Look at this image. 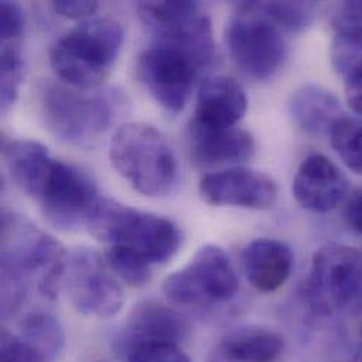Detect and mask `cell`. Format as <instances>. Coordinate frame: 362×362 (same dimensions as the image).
I'll list each match as a JSON object with an SVG mask.
<instances>
[{
  "label": "cell",
  "instance_id": "obj_32",
  "mask_svg": "<svg viewBox=\"0 0 362 362\" xmlns=\"http://www.w3.org/2000/svg\"><path fill=\"white\" fill-rule=\"evenodd\" d=\"M14 226V216L6 209L0 207V241L8 235Z\"/></svg>",
  "mask_w": 362,
  "mask_h": 362
},
{
  "label": "cell",
  "instance_id": "obj_13",
  "mask_svg": "<svg viewBox=\"0 0 362 362\" xmlns=\"http://www.w3.org/2000/svg\"><path fill=\"white\" fill-rule=\"evenodd\" d=\"M187 326L173 308L147 300L137 305L120 330L116 333L113 347L126 358L137 349L153 344H178L186 337Z\"/></svg>",
  "mask_w": 362,
  "mask_h": 362
},
{
  "label": "cell",
  "instance_id": "obj_9",
  "mask_svg": "<svg viewBox=\"0 0 362 362\" xmlns=\"http://www.w3.org/2000/svg\"><path fill=\"white\" fill-rule=\"evenodd\" d=\"M62 288L74 309L83 316L113 317L126 300L115 274L92 248H76L68 254Z\"/></svg>",
  "mask_w": 362,
  "mask_h": 362
},
{
  "label": "cell",
  "instance_id": "obj_3",
  "mask_svg": "<svg viewBox=\"0 0 362 362\" xmlns=\"http://www.w3.org/2000/svg\"><path fill=\"white\" fill-rule=\"evenodd\" d=\"M123 41L124 31L116 18H88L51 45L49 62L68 86L92 90L109 78Z\"/></svg>",
  "mask_w": 362,
  "mask_h": 362
},
{
  "label": "cell",
  "instance_id": "obj_30",
  "mask_svg": "<svg viewBox=\"0 0 362 362\" xmlns=\"http://www.w3.org/2000/svg\"><path fill=\"white\" fill-rule=\"evenodd\" d=\"M52 8L55 13H58L62 17L71 18V20H88L92 17L96 10L99 8L98 1H54Z\"/></svg>",
  "mask_w": 362,
  "mask_h": 362
},
{
  "label": "cell",
  "instance_id": "obj_22",
  "mask_svg": "<svg viewBox=\"0 0 362 362\" xmlns=\"http://www.w3.org/2000/svg\"><path fill=\"white\" fill-rule=\"evenodd\" d=\"M330 141L341 161L354 174H361L362 130L358 117L341 116L329 130Z\"/></svg>",
  "mask_w": 362,
  "mask_h": 362
},
{
  "label": "cell",
  "instance_id": "obj_25",
  "mask_svg": "<svg viewBox=\"0 0 362 362\" xmlns=\"http://www.w3.org/2000/svg\"><path fill=\"white\" fill-rule=\"evenodd\" d=\"M259 4L286 34L306 30L317 11V3L313 1H259Z\"/></svg>",
  "mask_w": 362,
  "mask_h": 362
},
{
  "label": "cell",
  "instance_id": "obj_5",
  "mask_svg": "<svg viewBox=\"0 0 362 362\" xmlns=\"http://www.w3.org/2000/svg\"><path fill=\"white\" fill-rule=\"evenodd\" d=\"M224 40L234 62L257 81L272 79L288 55L286 33L262 10L259 1L237 4L227 21Z\"/></svg>",
  "mask_w": 362,
  "mask_h": 362
},
{
  "label": "cell",
  "instance_id": "obj_26",
  "mask_svg": "<svg viewBox=\"0 0 362 362\" xmlns=\"http://www.w3.org/2000/svg\"><path fill=\"white\" fill-rule=\"evenodd\" d=\"M0 362H49L20 334L0 330Z\"/></svg>",
  "mask_w": 362,
  "mask_h": 362
},
{
  "label": "cell",
  "instance_id": "obj_7",
  "mask_svg": "<svg viewBox=\"0 0 362 362\" xmlns=\"http://www.w3.org/2000/svg\"><path fill=\"white\" fill-rule=\"evenodd\" d=\"M42 106L52 133L74 144H86L103 136L116 117L112 96L58 83L45 89Z\"/></svg>",
  "mask_w": 362,
  "mask_h": 362
},
{
  "label": "cell",
  "instance_id": "obj_16",
  "mask_svg": "<svg viewBox=\"0 0 362 362\" xmlns=\"http://www.w3.org/2000/svg\"><path fill=\"white\" fill-rule=\"evenodd\" d=\"M190 156L199 167L238 165L252 158L255 140L244 129H200L189 124Z\"/></svg>",
  "mask_w": 362,
  "mask_h": 362
},
{
  "label": "cell",
  "instance_id": "obj_6",
  "mask_svg": "<svg viewBox=\"0 0 362 362\" xmlns=\"http://www.w3.org/2000/svg\"><path fill=\"white\" fill-rule=\"evenodd\" d=\"M309 306L326 316L347 312L361 299V254L357 248L329 243L320 247L303 282Z\"/></svg>",
  "mask_w": 362,
  "mask_h": 362
},
{
  "label": "cell",
  "instance_id": "obj_20",
  "mask_svg": "<svg viewBox=\"0 0 362 362\" xmlns=\"http://www.w3.org/2000/svg\"><path fill=\"white\" fill-rule=\"evenodd\" d=\"M332 62L343 79L351 110L362 113L361 33H334Z\"/></svg>",
  "mask_w": 362,
  "mask_h": 362
},
{
  "label": "cell",
  "instance_id": "obj_8",
  "mask_svg": "<svg viewBox=\"0 0 362 362\" xmlns=\"http://www.w3.org/2000/svg\"><path fill=\"white\" fill-rule=\"evenodd\" d=\"M164 293L180 306H211L233 300L238 278L227 252L218 245H204L182 269L164 281Z\"/></svg>",
  "mask_w": 362,
  "mask_h": 362
},
{
  "label": "cell",
  "instance_id": "obj_2",
  "mask_svg": "<svg viewBox=\"0 0 362 362\" xmlns=\"http://www.w3.org/2000/svg\"><path fill=\"white\" fill-rule=\"evenodd\" d=\"M86 227L99 241L133 251L151 267L167 264L180 251L182 233L170 218L100 197Z\"/></svg>",
  "mask_w": 362,
  "mask_h": 362
},
{
  "label": "cell",
  "instance_id": "obj_1",
  "mask_svg": "<svg viewBox=\"0 0 362 362\" xmlns=\"http://www.w3.org/2000/svg\"><path fill=\"white\" fill-rule=\"evenodd\" d=\"M6 158L11 178L38 203L55 228L75 231L86 227L100 196L85 171L54 158L45 146L33 140L10 144Z\"/></svg>",
  "mask_w": 362,
  "mask_h": 362
},
{
  "label": "cell",
  "instance_id": "obj_14",
  "mask_svg": "<svg viewBox=\"0 0 362 362\" xmlns=\"http://www.w3.org/2000/svg\"><path fill=\"white\" fill-rule=\"evenodd\" d=\"M350 182L327 157L309 156L298 168L292 190L298 203L315 213L334 210L350 194Z\"/></svg>",
  "mask_w": 362,
  "mask_h": 362
},
{
  "label": "cell",
  "instance_id": "obj_15",
  "mask_svg": "<svg viewBox=\"0 0 362 362\" xmlns=\"http://www.w3.org/2000/svg\"><path fill=\"white\" fill-rule=\"evenodd\" d=\"M248 106L243 86L228 76H211L197 92L190 126L200 129H230L244 117Z\"/></svg>",
  "mask_w": 362,
  "mask_h": 362
},
{
  "label": "cell",
  "instance_id": "obj_17",
  "mask_svg": "<svg viewBox=\"0 0 362 362\" xmlns=\"http://www.w3.org/2000/svg\"><path fill=\"white\" fill-rule=\"evenodd\" d=\"M295 257L288 244L275 238H257L243 251L244 274L254 289L272 293L289 279Z\"/></svg>",
  "mask_w": 362,
  "mask_h": 362
},
{
  "label": "cell",
  "instance_id": "obj_34",
  "mask_svg": "<svg viewBox=\"0 0 362 362\" xmlns=\"http://www.w3.org/2000/svg\"><path fill=\"white\" fill-rule=\"evenodd\" d=\"M4 186H6V182H4V180H3V177H1V174H0V192H3Z\"/></svg>",
  "mask_w": 362,
  "mask_h": 362
},
{
  "label": "cell",
  "instance_id": "obj_12",
  "mask_svg": "<svg viewBox=\"0 0 362 362\" xmlns=\"http://www.w3.org/2000/svg\"><path fill=\"white\" fill-rule=\"evenodd\" d=\"M199 193L211 206L269 210L278 202V186L271 177L238 167L204 175Z\"/></svg>",
  "mask_w": 362,
  "mask_h": 362
},
{
  "label": "cell",
  "instance_id": "obj_31",
  "mask_svg": "<svg viewBox=\"0 0 362 362\" xmlns=\"http://www.w3.org/2000/svg\"><path fill=\"white\" fill-rule=\"evenodd\" d=\"M344 214H346V221L349 227L357 235H360L362 231V196L360 189L349 194Z\"/></svg>",
  "mask_w": 362,
  "mask_h": 362
},
{
  "label": "cell",
  "instance_id": "obj_27",
  "mask_svg": "<svg viewBox=\"0 0 362 362\" xmlns=\"http://www.w3.org/2000/svg\"><path fill=\"white\" fill-rule=\"evenodd\" d=\"M127 362H192L178 344H153L134 350Z\"/></svg>",
  "mask_w": 362,
  "mask_h": 362
},
{
  "label": "cell",
  "instance_id": "obj_10",
  "mask_svg": "<svg viewBox=\"0 0 362 362\" xmlns=\"http://www.w3.org/2000/svg\"><path fill=\"white\" fill-rule=\"evenodd\" d=\"M206 68L192 54L170 44L154 42L137 59L136 72L151 96L170 113L178 115Z\"/></svg>",
  "mask_w": 362,
  "mask_h": 362
},
{
  "label": "cell",
  "instance_id": "obj_23",
  "mask_svg": "<svg viewBox=\"0 0 362 362\" xmlns=\"http://www.w3.org/2000/svg\"><path fill=\"white\" fill-rule=\"evenodd\" d=\"M23 71L20 41H0V110H7L16 102Z\"/></svg>",
  "mask_w": 362,
  "mask_h": 362
},
{
  "label": "cell",
  "instance_id": "obj_18",
  "mask_svg": "<svg viewBox=\"0 0 362 362\" xmlns=\"http://www.w3.org/2000/svg\"><path fill=\"white\" fill-rule=\"evenodd\" d=\"M289 112L295 123L309 136L329 134L332 126L344 116L340 99L317 85H303L289 99Z\"/></svg>",
  "mask_w": 362,
  "mask_h": 362
},
{
  "label": "cell",
  "instance_id": "obj_33",
  "mask_svg": "<svg viewBox=\"0 0 362 362\" xmlns=\"http://www.w3.org/2000/svg\"><path fill=\"white\" fill-rule=\"evenodd\" d=\"M3 148H4V150H6V148H7V146H6V144H4V139H3V137H1V136H0V151H1V150H3Z\"/></svg>",
  "mask_w": 362,
  "mask_h": 362
},
{
  "label": "cell",
  "instance_id": "obj_21",
  "mask_svg": "<svg viewBox=\"0 0 362 362\" xmlns=\"http://www.w3.org/2000/svg\"><path fill=\"white\" fill-rule=\"evenodd\" d=\"M18 334L38 349L49 362L58 358L65 344L62 325L55 316L47 312H33L27 315L20 325Z\"/></svg>",
  "mask_w": 362,
  "mask_h": 362
},
{
  "label": "cell",
  "instance_id": "obj_11",
  "mask_svg": "<svg viewBox=\"0 0 362 362\" xmlns=\"http://www.w3.org/2000/svg\"><path fill=\"white\" fill-rule=\"evenodd\" d=\"M68 252L54 237L30 231L0 258V275L7 284H35L38 293L55 300L62 289Z\"/></svg>",
  "mask_w": 362,
  "mask_h": 362
},
{
  "label": "cell",
  "instance_id": "obj_28",
  "mask_svg": "<svg viewBox=\"0 0 362 362\" xmlns=\"http://www.w3.org/2000/svg\"><path fill=\"white\" fill-rule=\"evenodd\" d=\"M24 30V14L18 4L0 1V41H20Z\"/></svg>",
  "mask_w": 362,
  "mask_h": 362
},
{
  "label": "cell",
  "instance_id": "obj_4",
  "mask_svg": "<svg viewBox=\"0 0 362 362\" xmlns=\"http://www.w3.org/2000/svg\"><path fill=\"white\" fill-rule=\"evenodd\" d=\"M109 156L116 171L148 197L170 196L180 178L175 153L151 124L127 123L112 137Z\"/></svg>",
  "mask_w": 362,
  "mask_h": 362
},
{
  "label": "cell",
  "instance_id": "obj_24",
  "mask_svg": "<svg viewBox=\"0 0 362 362\" xmlns=\"http://www.w3.org/2000/svg\"><path fill=\"white\" fill-rule=\"evenodd\" d=\"M105 261L116 276L133 288H141L151 281L153 267L130 250L110 245L106 250Z\"/></svg>",
  "mask_w": 362,
  "mask_h": 362
},
{
  "label": "cell",
  "instance_id": "obj_29",
  "mask_svg": "<svg viewBox=\"0 0 362 362\" xmlns=\"http://www.w3.org/2000/svg\"><path fill=\"white\" fill-rule=\"evenodd\" d=\"M334 33H361V1H343L333 14Z\"/></svg>",
  "mask_w": 362,
  "mask_h": 362
},
{
  "label": "cell",
  "instance_id": "obj_19",
  "mask_svg": "<svg viewBox=\"0 0 362 362\" xmlns=\"http://www.w3.org/2000/svg\"><path fill=\"white\" fill-rule=\"evenodd\" d=\"M285 350L284 337L269 329L245 327L226 336L218 346L221 362H275Z\"/></svg>",
  "mask_w": 362,
  "mask_h": 362
}]
</instances>
